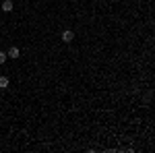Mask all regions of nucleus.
Returning a JSON list of instances; mask_svg holds the SVG:
<instances>
[{"label":"nucleus","mask_w":155,"mask_h":153,"mask_svg":"<svg viewBox=\"0 0 155 153\" xmlns=\"http://www.w3.org/2000/svg\"><path fill=\"white\" fill-rule=\"evenodd\" d=\"M60 39H62L64 44H71L72 39H74V31H72V29H66V31H62V35H60Z\"/></svg>","instance_id":"f257e3e1"},{"label":"nucleus","mask_w":155,"mask_h":153,"mask_svg":"<svg viewBox=\"0 0 155 153\" xmlns=\"http://www.w3.org/2000/svg\"><path fill=\"white\" fill-rule=\"evenodd\" d=\"M6 56H8V58H19V56H21V50H19L17 46H11L8 52H6Z\"/></svg>","instance_id":"f03ea898"},{"label":"nucleus","mask_w":155,"mask_h":153,"mask_svg":"<svg viewBox=\"0 0 155 153\" xmlns=\"http://www.w3.org/2000/svg\"><path fill=\"white\" fill-rule=\"evenodd\" d=\"M2 11H4V12H11L12 11V2H11V0H4V2H2Z\"/></svg>","instance_id":"7ed1b4c3"},{"label":"nucleus","mask_w":155,"mask_h":153,"mask_svg":"<svg viewBox=\"0 0 155 153\" xmlns=\"http://www.w3.org/2000/svg\"><path fill=\"white\" fill-rule=\"evenodd\" d=\"M8 77H4V75H2V77H0V89H6V87H8Z\"/></svg>","instance_id":"20e7f679"},{"label":"nucleus","mask_w":155,"mask_h":153,"mask_svg":"<svg viewBox=\"0 0 155 153\" xmlns=\"http://www.w3.org/2000/svg\"><path fill=\"white\" fill-rule=\"evenodd\" d=\"M6 58H8V56H6V52H0V64H4Z\"/></svg>","instance_id":"39448f33"}]
</instances>
